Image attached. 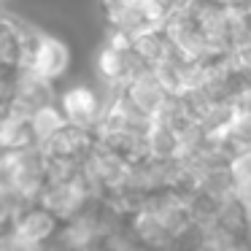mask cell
<instances>
[{
  "mask_svg": "<svg viewBox=\"0 0 251 251\" xmlns=\"http://www.w3.org/2000/svg\"><path fill=\"white\" fill-rule=\"evenodd\" d=\"M95 202H98L95 186L78 173L68 181H60V184H46L38 205L46 208V211H51L62 224H65V222H71L73 216L84 213L87 208H92Z\"/></svg>",
  "mask_w": 251,
  "mask_h": 251,
  "instance_id": "6da1fadb",
  "label": "cell"
},
{
  "mask_svg": "<svg viewBox=\"0 0 251 251\" xmlns=\"http://www.w3.org/2000/svg\"><path fill=\"white\" fill-rule=\"evenodd\" d=\"M57 105L62 108L68 125L81 127V130H89V132L98 130V125L103 122V114H105V100L100 95V89L92 87V84H71V87H65L60 92Z\"/></svg>",
  "mask_w": 251,
  "mask_h": 251,
  "instance_id": "7a4b0ae2",
  "label": "cell"
},
{
  "mask_svg": "<svg viewBox=\"0 0 251 251\" xmlns=\"http://www.w3.org/2000/svg\"><path fill=\"white\" fill-rule=\"evenodd\" d=\"M60 227H62V222L51 211H46L41 205H27L17 213V219L8 227V232H14L17 238L27 240V243L46 246L60 235Z\"/></svg>",
  "mask_w": 251,
  "mask_h": 251,
  "instance_id": "3957f363",
  "label": "cell"
},
{
  "mask_svg": "<svg viewBox=\"0 0 251 251\" xmlns=\"http://www.w3.org/2000/svg\"><path fill=\"white\" fill-rule=\"evenodd\" d=\"M71 68V49L62 38H57L54 33H44L38 41V49L33 57V68L30 71L35 76H41L44 81L57 84Z\"/></svg>",
  "mask_w": 251,
  "mask_h": 251,
  "instance_id": "277c9868",
  "label": "cell"
},
{
  "mask_svg": "<svg viewBox=\"0 0 251 251\" xmlns=\"http://www.w3.org/2000/svg\"><path fill=\"white\" fill-rule=\"evenodd\" d=\"M95 143H98L95 132L68 125L62 132H57L54 138L41 143L38 149L46 159H73V162H81V159L95 149Z\"/></svg>",
  "mask_w": 251,
  "mask_h": 251,
  "instance_id": "5b68a950",
  "label": "cell"
},
{
  "mask_svg": "<svg viewBox=\"0 0 251 251\" xmlns=\"http://www.w3.org/2000/svg\"><path fill=\"white\" fill-rule=\"evenodd\" d=\"M125 98L130 100L141 114H146L149 119H157V114L165 108V103L170 100V95H168V89L157 81L154 71H149V73H143V76H138L135 81L127 84Z\"/></svg>",
  "mask_w": 251,
  "mask_h": 251,
  "instance_id": "8992f818",
  "label": "cell"
},
{
  "mask_svg": "<svg viewBox=\"0 0 251 251\" xmlns=\"http://www.w3.org/2000/svg\"><path fill=\"white\" fill-rule=\"evenodd\" d=\"M0 143L6 151H17V149H30L35 146L33 138V127H30V119L22 114H14L6 108L0 111Z\"/></svg>",
  "mask_w": 251,
  "mask_h": 251,
  "instance_id": "52a82bcc",
  "label": "cell"
},
{
  "mask_svg": "<svg viewBox=\"0 0 251 251\" xmlns=\"http://www.w3.org/2000/svg\"><path fill=\"white\" fill-rule=\"evenodd\" d=\"M30 127H33L35 146H41V143H46L49 138H54L57 132L65 130V127H68V119H65V114H62L60 105L51 103V105H44V108L35 111L33 119H30Z\"/></svg>",
  "mask_w": 251,
  "mask_h": 251,
  "instance_id": "ba28073f",
  "label": "cell"
},
{
  "mask_svg": "<svg viewBox=\"0 0 251 251\" xmlns=\"http://www.w3.org/2000/svg\"><path fill=\"white\" fill-rule=\"evenodd\" d=\"M149 159H159V162L178 159V132L154 122V127L149 130Z\"/></svg>",
  "mask_w": 251,
  "mask_h": 251,
  "instance_id": "9c48e42d",
  "label": "cell"
},
{
  "mask_svg": "<svg viewBox=\"0 0 251 251\" xmlns=\"http://www.w3.org/2000/svg\"><path fill=\"white\" fill-rule=\"evenodd\" d=\"M19 51H22V41H19V33L11 25V14H8L6 19H0V68L17 71Z\"/></svg>",
  "mask_w": 251,
  "mask_h": 251,
  "instance_id": "30bf717a",
  "label": "cell"
},
{
  "mask_svg": "<svg viewBox=\"0 0 251 251\" xmlns=\"http://www.w3.org/2000/svg\"><path fill=\"white\" fill-rule=\"evenodd\" d=\"M19 211H22V205L17 202V197L8 195V192H0V229L11 227Z\"/></svg>",
  "mask_w": 251,
  "mask_h": 251,
  "instance_id": "8fae6325",
  "label": "cell"
},
{
  "mask_svg": "<svg viewBox=\"0 0 251 251\" xmlns=\"http://www.w3.org/2000/svg\"><path fill=\"white\" fill-rule=\"evenodd\" d=\"M222 6L232 14H251V0H222Z\"/></svg>",
  "mask_w": 251,
  "mask_h": 251,
  "instance_id": "7c38bea8",
  "label": "cell"
},
{
  "mask_svg": "<svg viewBox=\"0 0 251 251\" xmlns=\"http://www.w3.org/2000/svg\"><path fill=\"white\" fill-rule=\"evenodd\" d=\"M0 192H6V181H3V176H0Z\"/></svg>",
  "mask_w": 251,
  "mask_h": 251,
  "instance_id": "4fadbf2b",
  "label": "cell"
},
{
  "mask_svg": "<svg viewBox=\"0 0 251 251\" xmlns=\"http://www.w3.org/2000/svg\"><path fill=\"white\" fill-rule=\"evenodd\" d=\"M3 235H6V229H0V243H3Z\"/></svg>",
  "mask_w": 251,
  "mask_h": 251,
  "instance_id": "5bb4252c",
  "label": "cell"
},
{
  "mask_svg": "<svg viewBox=\"0 0 251 251\" xmlns=\"http://www.w3.org/2000/svg\"><path fill=\"white\" fill-rule=\"evenodd\" d=\"M3 151H6V149H3V143H0V157H3Z\"/></svg>",
  "mask_w": 251,
  "mask_h": 251,
  "instance_id": "9a60e30c",
  "label": "cell"
}]
</instances>
